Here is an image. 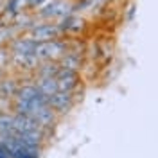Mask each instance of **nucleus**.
Masks as SVG:
<instances>
[{"label":"nucleus","mask_w":158,"mask_h":158,"mask_svg":"<svg viewBox=\"0 0 158 158\" xmlns=\"http://www.w3.org/2000/svg\"><path fill=\"white\" fill-rule=\"evenodd\" d=\"M65 52V45L58 41H40L34 49V58H58Z\"/></svg>","instance_id":"1"},{"label":"nucleus","mask_w":158,"mask_h":158,"mask_svg":"<svg viewBox=\"0 0 158 158\" xmlns=\"http://www.w3.org/2000/svg\"><path fill=\"white\" fill-rule=\"evenodd\" d=\"M56 81H58V90L59 92H72L77 86V74L67 69H59L56 74Z\"/></svg>","instance_id":"2"},{"label":"nucleus","mask_w":158,"mask_h":158,"mask_svg":"<svg viewBox=\"0 0 158 158\" xmlns=\"http://www.w3.org/2000/svg\"><path fill=\"white\" fill-rule=\"evenodd\" d=\"M49 106L59 110V111H69L72 106V94L69 92H56L54 95L49 97Z\"/></svg>","instance_id":"3"},{"label":"nucleus","mask_w":158,"mask_h":158,"mask_svg":"<svg viewBox=\"0 0 158 158\" xmlns=\"http://www.w3.org/2000/svg\"><path fill=\"white\" fill-rule=\"evenodd\" d=\"M40 126L32 120L31 117L27 115H15L13 117V129H15V133L20 135V133H27V131H32V129H38Z\"/></svg>","instance_id":"4"},{"label":"nucleus","mask_w":158,"mask_h":158,"mask_svg":"<svg viewBox=\"0 0 158 158\" xmlns=\"http://www.w3.org/2000/svg\"><path fill=\"white\" fill-rule=\"evenodd\" d=\"M36 90L40 94H43L45 97H50L58 92V81L56 77H41L36 85Z\"/></svg>","instance_id":"5"},{"label":"nucleus","mask_w":158,"mask_h":158,"mask_svg":"<svg viewBox=\"0 0 158 158\" xmlns=\"http://www.w3.org/2000/svg\"><path fill=\"white\" fill-rule=\"evenodd\" d=\"M15 54H22V56H34V49H36V41L34 40H18L13 45Z\"/></svg>","instance_id":"6"},{"label":"nucleus","mask_w":158,"mask_h":158,"mask_svg":"<svg viewBox=\"0 0 158 158\" xmlns=\"http://www.w3.org/2000/svg\"><path fill=\"white\" fill-rule=\"evenodd\" d=\"M58 27L54 25H40L34 29V40L38 41H50V38H54L58 34Z\"/></svg>","instance_id":"7"},{"label":"nucleus","mask_w":158,"mask_h":158,"mask_svg":"<svg viewBox=\"0 0 158 158\" xmlns=\"http://www.w3.org/2000/svg\"><path fill=\"white\" fill-rule=\"evenodd\" d=\"M0 133L4 137H15V129H13V117L9 115H0Z\"/></svg>","instance_id":"8"},{"label":"nucleus","mask_w":158,"mask_h":158,"mask_svg":"<svg viewBox=\"0 0 158 158\" xmlns=\"http://www.w3.org/2000/svg\"><path fill=\"white\" fill-rule=\"evenodd\" d=\"M36 94H38L36 86H22L16 92V101H31Z\"/></svg>","instance_id":"9"},{"label":"nucleus","mask_w":158,"mask_h":158,"mask_svg":"<svg viewBox=\"0 0 158 158\" xmlns=\"http://www.w3.org/2000/svg\"><path fill=\"white\" fill-rule=\"evenodd\" d=\"M61 69H67V70H72V72H76V70L79 69V58L77 56H72V54H69V56H65L63 58V61H61Z\"/></svg>","instance_id":"10"},{"label":"nucleus","mask_w":158,"mask_h":158,"mask_svg":"<svg viewBox=\"0 0 158 158\" xmlns=\"http://www.w3.org/2000/svg\"><path fill=\"white\" fill-rule=\"evenodd\" d=\"M13 94H16L15 81H2L0 83V97H9Z\"/></svg>","instance_id":"11"},{"label":"nucleus","mask_w":158,"mask_h":158,"mask_svg":"<svg viewBox=\"0 0 158 158\" xmlns=\"http://www.w3.org/2000/svg\"><path fill=\"white\" fill-rule=\"evenodd\" d=\"M58 70H59V67L56 65V63L43 65V67H40V76H41V77H56Z\"/></svg>","instance_id":"12"},{"label":"nucleus","mask_w":158,"mask_h":158,"mask_svg":"<svg viewBox=\"0 0 158 158\" xmlns=\"http://www.w3.org/2000/svg\"><path fill=\"white\" fill-rule=\"evenodd\" d=\"M23 0H11L9 2V9L11 11H16V7H18V4H22Z\"/></svg>","instance_id":"13"},{"label":"nucleus","mask_w":158,"mask_h":158,"mask_svg":"<svg viewBox=\"0 0 158 158\" xmlns=\"http://www.w3.org/2000/svg\"><path fill=\"white\" fill-rule=\"evenodd\" d=\"M0 158H7V156H6V153H4L2 149H0Z\"/></svg>","instance_id":"14"},{"label":"nucleus","mask_w":158,"mask_h":158,"mask_svg":"<svg viewBox=\"0 0 158 158\" xmlns=\"http://www.w3.org/2000/svg\"><path fill=\"white\" fill-rule=\"evenodd\" d=\"M38 2H41V0H31V4H38Z\"/></svg>","instance_id":"15"},{"label":"nucleus","mask_w":158,"mask_h":158,"mask_svg":"<svg viewBox=\"0 0 158 158\" xmlns=\"http://www.w3.org/2000/svg\"><path fill=\"white\" fill-rule=\"evenodd\" d=\"M31 158H34V156H31Z\"/></svg>","instance_id":"16"}]
</instances>
